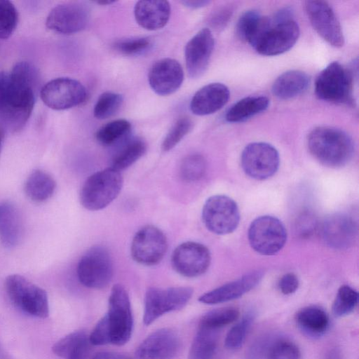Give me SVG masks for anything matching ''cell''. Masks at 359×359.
Returning a JSON list of instances; mask_svg holds the SVG:
<instances>
[{"instance_id": "obj_19", "label": "cell", "mask_w": 359, "mask_h": 359, "mask_svg": "<svg viewBox=\"0 0 359 359\" xmlns=\"http://www.w3.org/2000/svg\"><path fill=\"white\" fill-rule=\"evenodd\" d=\"M180 347L175 331L162 328L150 334L137 347L135 359H172Z\"/></svg>"}, {"instance_id": "obj_3", "label": "cell", "mask_w": 359, "mask_h": 359, "mask_svg": "<svg viewBox=\"0 0 359 359\" xmlns=\"http://www.w3.org/2000/svg\"><path fill=\"white\" fill-rule=\"evenodd\" d=\"M354 69L334 61L325 67L316 78V96L326 102L353 105Z\"/></svg>"}, {"instance_id": "obj_9", "label": "cell", "mask_w": 359, "mask_h": 359, "mask_svg": "<svg viewBox=\"0 0 359 359\" xmlns=\"http://www.w3.org/2000/svg\"><path fill=\"white\" fill-rule=\"evenodd\" d=\"M287 232L283 223L269 215L256 218L248 229V241L251 247L259 254L273 255L285 245Z\"/></svg>"}, {"instance_id": "obj_48", "label": "cell", "mask_w": 359, "mask_h": 359, "mask_svg": "<svg viewBox=\"0 0 359 359\" xmlns=\"http://www.w3.org/2000/svg\"><path fill=\"white\" fill-rule=\"evenodd\" d=\"M92 359H131L129 356L116 352L101 351L93 355Z\"/></svg>"}, {"instance_id": "obj_50", "label": "cell", "mask_w": 359, "mask_h": 359, "mask_svg": "<svg viewBox=\"0 0 359 359\" xmlns=\"http://www.w3.org/2000/svg\"><path fill=\"white\" fill-rule=\"evenodd\" d=\"M0 359H12L9 353L6 351L0 343Z\"/></svg>"}, {"instance_id": "obj_4", "label": "cell", "mask_w": 359, "mask_h": 359, "mask_svg": "<svg viewBox=\"0 0 359 359\" xmlns=\"http://www.w3.org/2000/svg\"><path fill=\"white\" fill-rule=\"evenodd\" d=\"M123 186L121 172L112 168L92 174L83 183L80 202L87 210H100L109 205L119 194Z\"/></svg>"}, {"instance_id": "obj_51", "label": "cell", "mask_w": 359, "mask_h": 359, "mask_svg": "<svg viewBox=\"0 0 359 359\" xmlns=\"http://www.w3.org/2000/svg\"><path fill=\"white\" fill-rule=\"evenodd\" d=\"M3 142H4V132L2 130H0V154H1V149H2Z\"/></svg>"}, {"instance_id": "obj_39", "label": "cell", "mask_w": 359, "mask_h": 359, "mask_svg": "<svg viewBox=\"0 0 359 359\" xmlns=\"http://www.w3.org/2000/svg\"><path fill=\"white\" fill-rule=\"evenodd\" d=\"M18 13L12 2L0 0V39L9 38L16 29Z\"/></svg>"}, {"instance_id": "obj_25", "label": "cell", "mask_w": 359, "mask_h": 359, "mask_svg": "<svg viewBox=\"0 0 359 359\" xmlns=\"http://www.w3.org/2000/svg\"><path fill=\"white\" fill-rule=\"evenodd\" d=\"M22 236V221L17 208L9 202L0 203V242L7 248L16 246Z\"/></svg>"}, {"instance_id": "obj_43", "label": "cell", "mask_w": 359, "mask_h": 359, "mask_svg": "<svg viewBox=\"0 0 359 359\" xmlns=\"http://www.w3.org/2000/svg\"><path fill=\"white\" fill-rule=\"evenodd\" d=\"M151 46V41L147 38L127 39L115 43V48L127 55H136L146 51Z\"/></svg>"}, {"instance_id": "obj_18", "label": "cell", "mask_w": 359, "mask_h": 359, "mask_svg": "<svg viewBox=\"0 0 359 359\" xmlns=\"http://www.w3.org/2000/svg\"><path fill=\"white\" fill-rule=\"evenodd\" d=\"M214 45V37L209 28L201 29L188 41L184 55L187 70L191 78H198L205 72Z\"/></svg>"}, {"instance_id": "obj_11", "label": "cell", "mask_w": 359, "mask_h": 359, "mask_svg": "<svg viewBox=\"0 0 359 359\" xmlns=\"http://www.w3.org/2000/svg\"><path fill=\"white\" fill-rule=\"evenodd\" d=\"M43 102L55 110H65L82 104L88 93L84 86L74 79L60 77L49 81L40 90Z\"/></svg>"}, {"instance_id": "obj_40", "label": "cell", "mask_w": 359, "mask_h": 359, "mask_svg": "<svg viewBox=\"0 0 359 359\" xmlns=\"http://www.w3.org/2000/svg\"><path fill=\"white\" fill-rule=\"evenodd\" d=\"M266 359H301V351L297 345L286 339L271 341L266 353Z\"/></svg>"}, {"instance_id": "obj_37", "label": "cell", "mask_w": 359, "mask_h": 359, "mask_svg": "<svg viewBox=\"0 0 359 359\" xmlns=\"http://www.w3.org/2000/svg\"><path fill=\"white\" fill-rule=\"evenodd\" d=\"M123 101L122 95L118 93L113 92L102 93L95 104L94 116L101 120L112 116L121 108Z\"/></svg>"}, {"instance_id": "obj_41", "label": "cell", "mask_w": 359, "mask_h": 359, "mask_svg": "<svg viewBox=\"0 0 359 359\" xmlns=\"http://www.w3.org/2000/svg\"><path fill=\"white\" fill-rule=\"evenodd\" d=\"M88 340V336L85 331H75L58 340L52 349L56 355L67 359L76 348Z\"/></svg>"}, {"instance_id": "obj_31", "label": "cell", "mask_w": 359, "mask_h": 359, "mask_svg": "<svg viewBox=\"0 0 359 359\" xmlns=\"http://www.w3.org/2000/svg\"><path fill=\"white\" fill-rule=\"evenodd\" d=\"M146 150L147 144L143 140H129L114 156L111 168L119 172L123 170L140 159Z\"/></svg>"}, {"instance_id": "obj_34", "label": "cell", "mask_w": 359, "mask_h": 359, "mask_svg": "<svg viewBox=\"0 0 359 359\" xmlns=\"http://www.w3.org/2000/svg\"><path fill=\"white\" fill-rule=\"evenodd\" d=\"M358 293L351 287L344 285L339 287L332 305L335 317H343L352 313L358 305Z\"/></svg>"}, {"instance_id": "obj_23", "label": "cell", "mask_w": 359, "mask_h": 359, "mask_svg": "<svg viewBox=\"0 0 359 359\" xmlns=\"http://www.w3.org/2000/svg\"><path fill=\"white\" fill-rule=\"evenodd\" d=\"M229 97V90L224 84L209 83L194 94L191 100L190 109L196 115H209L222 109L227 103Z\"/></svg>"}, {"instance_id": "obj_29", "label": "cell", "mask_w": 359, "mask_h": 359, "mask_svg": "<svg viewBox=\"0 0 359 359\" xmlns=\"http://www.w3.org/2000/svg\"><path fill=\"white\" fill-rule=\"evenodd\" d=\"M269 105L265 96H248L234 103L226 111L225 119L230 123H238L264 111Z\"/></svg>"}, {"instance_id": "obj_22", "label": "cell", "mask_w": 359, "mask_h": 359, "mask_svg": "<svg viewBox=\"0 0 359 359\" xmlns=\"http://www.w3.org/2000/svg\"><path fill=\"white\" fill-rule=\"evenodd\" d=\"M262 277L263 273L260 271L249 272L235 280L204 293L198 301L205 304H216L238 299L255 287Z\"/></svg>"}, {"instance_id": "obj_42", "label": "cell", "mask_w": 359, "mask_h": 359, "mask_svg": "<svg viewBox=\"0 0 359 359\" xmlns=\"http://www.w3.org/2000/svg\"><path fill=\"white\" fill-rule=\"evenodd\" d=\"M192 121L187 116L179 118L165 137L161 148L164 151L173 149L191 130Z\"/></svg>"}, {"instance_id": "obj_7", "label": "cell", "mask_w": 359, "mask_h": 359, "mask_svg": "<svg viewBox=\"0 0 359 359\" xmlns=\"http://www.w3.org/2000/svg\"><path fill=\"white\" fill-rule=\"evenodd\" d=\"M193 294L189 287H149L144 297L143 322L149 325L161 316L182 309Z\"/></svg>"}, {"instance_id": "obj_2", "label": "cell", "mask_w": 359, "mask_h": 359, "mask_svg": "<svg viewBox=\"0 0 359 359\" xmlns=\"http://www.w3.org/2000/svg\"><path fill=\"white\" fill-rule=\"evenodd\" d=\"M307 147L316 160L331 168L346 165L354 154V143L349 135L331 126L313 128L308 135Z\"/></svg>"}, {"instance_id": "obj_26", "label": "cell", "mask_w": 359, "mask_h": 359, "mask_svg": "<svg viewBox=\"0 0 359 359\" xmlns=\"http://www.w3.org/2000/svg\"><path fill=\"white\" fill-rule=\"evenodd\" d=\"M309 83L310 77L306 73L300 70H290L276 78L271 91L278 99L290 100L306 91Z\"/></svg>"}, {"instance_id": "obj_20", "label": "cell", "mask_w": 359, "mask_h": 359, "mask_svg": "<svg viewBox=\"0 0 359 359\" xmlns=\"http://www.w3.org/2000/svg\"><path fill=\"white\" fill-rule=\"evenodd\" d=\"M148 79L151 88L156 94L162 96L171 95L182 84L183 69L176 60L163 58L152 65Z\"/></svg>"}, {"instance_id": "obj_44", "label": "cell", "mask_w": 359, "mask_h": 359, "mask_svg": "<svg viewBox=\"0 0 359 359\" xmlns=\"http://www.w3.org/2000/svg\"><path fill=\"white\" fill-rule=\"evenodd\" d=\"M233 11V6L231 4L219 6L210 13L208 24L215 30L223 29L231 20Z\"/></svg>"}, {"instance_id": "obj_15", "label": "cell", "mask_w": 359, "mask_h": 359, "mask_svg": "<svg viewBox=\"0 0 359 359\" xmlns=\"http://www.w3.org/2000/svg\"><path fill=\"white\" fill-rule=\"evenodd\" d=\"M305 10L316 32L329 44L336 48L344 45L340 22L332 6L324 1H306Z\"/></svg>"}, {"instance_id": "obj_36", "label": "cell", "mask_w": 359, "mask_h": 359, "mask_svg": "<svg viewBox=\"0 0 359 359\" xmlns=\"http://www.w3.org/2000/svg\"><path fill=\"white\" fill-rule=\"evenodd\" d=\"M262 18L263 15L255 10L243 13L236 24L238 37L250 44L259 29Z\"/></svg>"}, {"instance_id": "obj_5", "label": "cell", "mask_w": 359, "mask_h": 359, "mask_svg": "<svg viewBox=\"0 0 359 359\" xmlns=\"http://www.w3.org/2000/svg\"><path fill=\"white\" fill-rule=\"evenodd\" d=\"M103 317L109 330L110 344L117 346L126 344L133 332V318L128 294L121 284L112 287L108 311Z\"/></svg>"}, {"instance_id": "obj_33", "label": "cell", "mask_w": 359, "mask_h": 359, "mask_svg": "<svg viewBox=\"0 0 359 359\" xmlns=\"http://www.w3.org/2000/svg\"><path fill=\"white\" fill-rule=\"evenodd\" d=\"M239 311L235 307L216 309L206 313L201 319L199 326L218 330L238 319Z\"/></svg>"}, {"instance_id": "obj_35", "label": "cell", "mask_w": 359, "mask_h": 359, "mask_svg": "<svg viewBox=\"0 0 359 359\" xmlns=\"http://www.w3.org/2000/svg\"><path fill=\"white\" fill-rule=\"evenodd\" d=\"M255 319L253 311L248 312L242 319L228 332L224 344L229 350H236L243 344L249 330Z\"/></svg>"}, {"instance_id": "obj_17", "label": "cell", "mask_w": 359, "mask_h": 359, "mask_svg": "<svg viewBox=\"0 0 359 359\" xmlns=\"http://www.w3.org/2000/svg\"><path fill=\"white\" fill-rule=\"evenodd\" d=\"M90 15L86 6L80 3H65L55 6L49 12L46 27L55 32L72 34L84 29Z\"/></svg>"}, {"instance_id": "obj_10", "label": "cell", "mask_w": 359, "mask_h": 359, "mask_svg": "<svg viewBox=\"0 0 359 359\" xmlns=\"http://www.w3.org/2000/svg\"><path fill=\"white\" fill-rule=\"evenodd\" d=\"M202 219L206 228L218 235L232 233L240 221V212L236 203L229 196L215 195L205 201Z\"/></svg>"}, {"instance_id": "obj_14", "label": "cell", "mask_w": 359, "mask_h": 359, "mask_svg": "<svg viewBox=\"0 0 359 359\" xmlns=\"http://www.w3.org/2000/svg\"><path fill=\"white\" fill-rule=\"evenodd\" d=\"M271 23L254 48L260 55L273 56L290 50L299 36V27L294 19Z\"/></svg>"}, {"instance_id": "obj_32", "label": "cell", "mask_w": 359, "mask_h": 359, "mask_svg": "<svg viewBox=\"0 0 359 359\" xmlns=\"http://www.w3.org/2000/svg\"><path fill=\"white\" fill-rule=\"evenodd\" d=\"M131 124L126 119H117L102 126L96 133L97 140L104 146H110L125 138L130 132Z\"/></svg>"}, {"instance_id": "obj_16", "label": "cell", "mask_w": 359, "mask_h": 359, "mask_svg": "<svg viewBox=\"0 0 359 359\" xmlns=\"http://www.w3.org/2000/svg\"><path fill=\"white\" fill-rule=\"evenodd\" d=\"M210 253L203 244L187 241L173 251L171 263L174 270L184 277L194 278L203 274L210 264Z\"/></svg>"}, {"instance_id": "obj_24", "label": "cell", "mask_w": 359, "mask_h": 359, "mask_svg": "<svg viewBox=\"0 0 359 359\" xmlns=\"http://www.w3.org/2000/svg\"><path fill=\"white\" fill-rule=\"evenodd\" d=\"M135 18L137 24L147 30L163 28L168 22L170 6L163 0L139 1L134 8Z\"/></svg>"}, {"instance_id": "obj_47", "label": "cell", "mask_w": 359, "mask_h": 359, "mask_svg": "<svg viewBox=\"0 0 359 359\" xmlns=\"http://www.w3.org/2000/svg\"><path fill=\"white\" fill-rule=\"evenodd\" d=\"M90 353L89 339L76 348L67 359H88Z\"/></svg>"}, {"instance_id": "obj_52", "label": "cell", "mask_w": 359, "mask_h": 359, "mask_svg": "<svg viewBox=\"0 0 359 359\" xmlns=\"http://www.w3.org/2000/svg\"><path fill=\"white\" fill-rule=\"evenodd\" d=\"M114 1H97V4H102V5H107V4H111L114 3Z\"/></svg>"}, {"instance_id": "obj_49", "label": "cell", "mask_w": 359, "mask_h": 359, "mask_svg": "<svg viewBox=\"0 0 359 359\" xmlns=\"http://www.w3.org/2000/svg\"><path fill=\"white\" fill-rule=\"evenodd\" d=\"M210 1L197 0V1H182L181 3L185 6L191 8H199L207 6Z\"/></svg>"}, {"instance_id": "obj_28", "label": "cell", "mask_w": 359, "mask_h": 359, "mask_svg": "<svg viewBox=\"0 0 359 359\" xmlns=\"http://www.w3.org/2000/svg\"><path fill=\"white\" fill-rule=\"evenodd\" d=\"M56 183L53 177L41 170H34L25 184V192L35 203H42L49 199L55 192Z\"/></svg>"}, {"instance_id": "obj_27", "label": "cell", "mask_w": 359, "mask_h": 359, "mask_svg": "<svg viewBox=\"0 0 359 359\" xmlns=\"http://www.w3.org/2000/svg\"><path fill=\"white\" fill-rule=\"evenodd\" d=\"M295 322L305 334L312 337L323 335L330 326L327 313L317 306H309L299 310L295 315Z\"/></svg>"}, {"instance_id": "obj_1", "label": "cell", "mask_w": 359, "mask_h": 359, "mask_svg": "<svg viewBox=\"0 0 359 359\" xmlns=\"http://www.w3.org/2000/svg\"><path fill=\"white\" fill-rule=\"evenodd\" d=\"M38 72L27 62L16 63L9 72H0V125L15 133L27 124L35 103Z\"/></svg>"}, {"instance_id": "obj_13", "label": "cell", "mask_w": 359, "mask_h": 359, "mask_svg": "<svg viewBox=\"0 0 359 359\" xmlns=\"http://www.w3.org/2000/svg\"><path fill=\"white\" fill-rule=\"evenodd\" d=\"M168 249V241L158 227L147 225L135 234L130 248L133 259L139 264L153 266L163 258Z\"/></svg>"}, {"instance_id": "obj_45", "label": "cell", "mask_w": 359, "mask_h": 359, "mask_svg": "<svg viewBox=\"0 0 359 359\" xmlns=\"http://www.w3.org/2000/svg\"><path fill=\"white\" fill-rule=\"evenodd\" d=\"M316 225L317 220L315 215L311 212H304L298 217L295 229L299 236L306 237L315 231Z\"/></svg>"}, {"instance_id": "obj_46", "label": "cell", "mask_w": 359, "mask_h": 359, "mask_svg": "<svg viewBox=\"0 0 359 359\" xmlns=\"http://www.w3.org/2000/svg\"><path fill=\"white\" fill-rule=\"evenodd\" d=\"M299 281L297 276L292 273L284 274L278 282V288L284 294H291L298 289Z\"/></svg>"}, {"instance_id": "obj_6", "label": "cell", "mask_w": 359, "mask_h": 359, "mask_svg": "<svg viewBox=\"0 0 359 359\" xmlns=\"http://www.w3.org/2000/svg\"><path fill=\"white\" fill-rule=\"evenodd\" d=\"M5 289L12 303L22 311L41 318L48 316L46 292L25 277L18 274L8 276L5 280Z\"/></svg>"}, {"instance_id": "obj_38", "label": "cell", "mask_w": 359, "mask_h": 359, "mask_svg": "<svg viewBox=\"0 0 359 359\" xmlns=\"http://www.w3.org/2000/svg\"><path fill=\"white\" fill-rule=\"evenodd\" d=\"M206 161L203 156L198 154L186 156L180 165V175L182 178L188 182H194L200 180L205 174Z\"/></svg>"}, {"instance_id": "obj_12", "label": "cell", "mask_w": 359, "mask_h": 359, "mask_svg": "<svg viewBox=\"0 0 359 359\" xmlns=\"http://www.w3.org/2000/svg\"><path fill=\"white\" fill-rule=\"evenodd\" d=\"M279 154L276 149L266 142L248 144L241 154L243 170L251 178L263 180L273 176L278 169Z\"/></svg>"}, {"instance_id": "obj_30", "label": "cell", "mask_w": 359, "mask_h": 359, "mask_svg": "<svg viewBox=\"0 0 359 359\" xmlns=\"http://www.w3.org/2000/svg\"><path fill=\"white\" fill-rule=\"evenodd\" d=\"M217 341V330L199 326L191 346L189 359H213Z\"/></svg>"}, {"instance_id": "obj_21", "label": "cell", "mask_w": 359, "mask_h": 359, "mask_svg": "<svg viewBox=\"0 0 359 359\" xmlns=\"http://www.w3.org/2000/svg\"><path fill=\"white\" fill-rule=\"evenodd\" d=\"M357 224L352 217L344 213L328 216L322 224V235L327 245L335 249L351 246L357 236Z\"/></svg>"}, {"instance_id": "obj_8", "label": "cell", "mask_w": 359, "mask_h": 359, "mask_svg": "<svg viewBox=\"0 0 359 359\" xmlns=\"http://www.w3.org/2000/svg\"><path fill=\"white\" fill-rule=\"evenodd\" d=\"M76 273L79 280L85 287H105L114 273L113 262L108 250L100 245L90 248L80 259Z\"/></svg>"}]
</instances>
